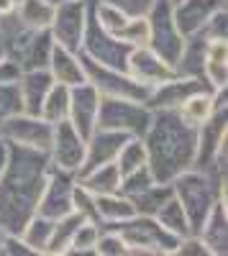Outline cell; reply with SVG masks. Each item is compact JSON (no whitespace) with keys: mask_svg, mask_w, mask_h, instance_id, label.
<instances>
[{"mask_svg":"<svg viewBox=\"0 0 228 256\" xmlns=\"http://www.w3.org/2000/svg\"><path fill=\"white\" fill-rule=\"evenodd\" d=\"M49 169L46 152L8 144V159L0 172V233H18L36 212Z\"/></svg>","mask_w":228,"mask_h":256,"instance_id":"obj_1","label":"cell"},{"mask_svg":"<svg viewBox=\"0 0 228 256\" xmlns=\"http://www.w3.org/2000/svg\"><path fill=\"white\" fill-rule=\"evenodd\" d=\"M141 141L146 148V166L156 182H172L195 164L198 128L177 110H152L149 128Z\"/></svg>","mask_w":228,"mask_h":256,"instance_id":"obj_2","label":"cell"},{"mask_svg":"<svg viewBox=\"0 0 228 256\" xmlns=\"http://www.w3.org/2000/svg\"><path fill=\"white\" fill-rule=\"evenodd\" d=\"M170 184H172L174 198L180 200V205L184 210V216L190 220L192 233L200 228V223L213 210V205L218 200H226V190H228V180H220L216 172L195 169V166L177 174Z\"/></svg>","mask_w":228,"mask_h":256,"instance_id":"obj_3","label":"cell"},{"mask_svg":"<svg viewBox=\"0 0 228 256\" xmlns=\"http://www.w3.org/2000/svg\"><path fill=\"white\" fill-rule=\"evenodd\" d=\"M102 228H113L120 233V238L128 246V256H172L180 241L174 233L162 228L154 216H138V212L123 223Z\"/></svg>","mask_w":228,"mask_h":256,"instance_id":"obj_4","label":"cell"},{"mask_svg":"<svg viewBox=\"0 0 228 256\" xmlns=\"http://www.w3.org/2000/svg\"><path fill=\"white\" fill-rule=\"evenodd\" d=\"M152 108L141 100L128 98H102L100 95V108H98V128H110L120 131L126 136L141 138L149 128Z\"/></svg>","mask_w":228,"mask_h":256,"instance_id":"obj_5","label":"cell"},{"mask_svg":"<svg viewBox=\"0 0 228 256\" xmlns=\"http://www.w3.org/2000/svg\"><path fill=\"white\" fill-rule=\"evenodd\" d=\"M172 0H154L152 8L146 10V24H149V41L146 46L159 54L167 64H174L182 44H184V36L180 34L177 24H174V10H172Z\"/></svg>","mask_w":228,"mask_h":256,"instance_id":"obj_6","label":"cell"},{"mask_svg":"<svg viewBox=\"0 0 228 256\" xmlns=\"http://www.w3.org/2000/svg\"><path fill=\"white\" fill-rule=\"evenodd\" d=\"M82 56V54H80ZM82 67H85V80L102 95V98H128V100H149V88L146 84L136 82L126 70H116V67H106L98 64L88 56H82Z\"/></svg>","mask_w":228,"mask_h":256,"instance_id":"obj_7","label":"cell"},{"mask_svg":"<svg viewBox=\"0 0 228 256\" xmlns=\"http://www.w3.org/2000/svg\"><path fill=\"white\" fill-rule=\"evenodd\" d=\"M134 46L123 44V41L113 34H108L106 28H100V24L95 20L92 10L88 8V26L82 34V44H80V54L88 56L98 64L106 67H116V70H126V62Z\"/></svg>","mask_w":228,"mask_h":256,"instance_id":"obj_8","label":"cell"},{"mask_svg":"<svg viewBox=\"0 0 228 256\" xmlns=\"http://www.w3.org/2000/svg\"><path fill=\"white\" fill-rule=\"evenodd\" d=\"M88 8L90 0H59V3H54V18L49 24L54 44L80 52L82 34L88 26Z\"/></svg>","mask_w":228,"mask_h":256,"instance_id":"obj_9","label":"cell"},{"mask_svg":"<svg viewBox=\"0 0 228 256\" xmlns=\"http://www.w3.org/2000/svg\"><path fill=\"white\" fill-rule=\"evenodd\" d=\"M85 136H82L77 128L64 118L54 123V134H52V144H49V162L56 169H64V172H80L82 162H85Z\"/></svg>","mask_w":228,"mask_h":256,"instance_id":"obj_10","label":"cell"},{"mask_svg":"<svg viewBox=\"0 0 228 256\" xmlns=\"http://www.w3.org/2000/svg\"><path fill=\"white\" fill-rule=\"evenodd\" d=\"M52 134H54V126L41 116H31V113H16L6 123H0V136L8 144L38 148V152H49Z\"/></svg>","mask_w":228,"mask_h":256,"instance_id":"obj_11","label":"cell"},{"mask_svg":"<svg viewBox=\"0 0 228 256\" xmlns=\"http://www.w3.org/2000/svg\"><path fill=\"white\" fill-rule=\"evenodd\" d=\"M74 184H77V174L74 172H64V169L52 166L49 174H46V182H44V190H41V195H38L36 212H41V216H46L52 220L72 212Z\"/></svg>","mask_w":228,"mask_h":256,"instance_id":"obj_12","label":"cell"},{"mask_svg":"<svg viewBox=\"0 0 228 256\" xmlns=\"http://www.w3.org/2000/svg\"><path fill=\"white\" fill-rule=\"evenodd\" d=\"M226 144H228V108H220L202 126H198V152H195L192 166L213 172V162L220 152V146H226Z\"/></svg>","mask_w":228,"mask_h":256,"instance_id":"obj_13","label":"cell"},{"mask_svg":"<svg viewBox=\"0 0 228 256\" xmlns=\"http://www.w3.org/2000/svg\"><path fill=\"white\" fill-rule=\"evenodd\" d=\"M200 90H216L208 84V80H198V77H170L162 84L152 88L146 105L152 110H177L180 105L188 100L190 95L200 92Z\"/></svg>","mask_w":228,"mask_h":256,"instance_id":"obj_14","label":"cell"},{"mask_svg":"<svg viewBox=\"0 0 228 256\" xmlns=\"http://www.w3.org/2000/svg\"><path fill=\"white\" fill-rule=\"evenodd\" d=\"M98 108H100V92L85 80L70 88V110L67 120L77 128L82 136H90L98 128Z\"/></svg>","mask_w":228,"mask_h":256,"instance_id":"obj_15","label":"cell"},{"mask_svg":"<svg viewBox=\"0 0 228 256\" xmlns=\"http://www.w3.org/2000/svg\"><path fill=\"white\" fill-rule=\"evenodd\" d=\"M126 72L141 82L146 84V88H156V84H162L164 80L174 77V70L172 64H167L159 54H154L149 46H134L131 54H128V62H126Z\"/></svg>","mask_w":228,"mask_h":256,"instance_id":"obj_16","label":"cell"},{"mask_svg":"<svg viewBox=\"0 0 228 256\" xmlns=\"http://www.w3.org/2000/svg\"><path fill=\"white\" fill-rule=\"evenodd\" d=\"M131 136L120 134V131H110V128H95V131L88 136L85 141V162H82L80 172H88V169H95L100 164H110L116 162L120 146L126 144ZM77 172V174H80Z\"/></svg>","mask_w":228,"mask_h":256,"instance_id":"obj_17","label":"cell"},{"mask_svg":"<svg viewBox=\"0 0 228 256\" xmlns=\"http://www.w3.org/2000/svg\"><path fill=\"white\" fill-rule=\"evenodd\" d=\"M220 8H228L226 0H177L172 6L174 24L184 38L200 34V28L208 24V18Z\"/></svg>","mask_w":228,"mask_h":256,"instance_id":"obj_18","label":"cell"},{"mask_svg":"<svg viewBox=\"0 0 228 256\" xmlns=\"http://www.w3.org/2000/svg\"><path fill=\"white\" fill-rule=\"evenodd\" d=\"M195 233L208 246L210 256H226L228 254V202L218 200Z\"/></svg>","mask_w":228,"mask_h":256,"instance_id":"obj_19","label":"cell"},{"mask_svg":"<svg viewBox=\"0 0 228 256\" xmlns=\"http://www.w3.org/2000/svg\"><path fill=\"white\" fill-rule=\"evenodd\" d=\"M18 92H20V105L24 113L38 116L41 102H44L46 92L52 90L54 77L49 74V70H24L18 74Z\"/></svg>","mask_w":228,"mask_h":256,"instance_id":"obj_20","label":"cell"},{"mask_svg":"<svg viewBox=\"0 0 228 256\" xmlns=\"http://www.w3.org/2000/svg\"><path fill=\"white\" fill-rule=\"evenodd\" d=\"M46 70L54 77V82L67 84V88H74V84L85 82V67H82L80 52L64 49V46H59V44H54V49H52Z\"/></svg>","mask_w":228,"mask_h":256,"instance_id":"obj_21","label":"cell"},{"mask_svg":"<svg viewBox=\"0 0 228 256\" xmlns=\"http://www.w3.org/2000/svg\"><path fill=\"white\" fill-rule=\"evenodd\" d=\"M202 74L210 88H228V38H210L205 44Z\"/></svg>","mask_w":228,"mask_h":256,"instance_id":"obj_22","label":"cell"},{"mask_svg":"<svg viewBox=\"0 0 228 256\" xmlns=\"http://www.w3.org/2000/svg\"><path fill=\"white\" fill-rule=\"evenodd\" d=\"M205 44H208V38L200 36V34L184 38L182 52H180L177 62L172 64V70H174V74H177V77H198V80H205V74H202Z\"/></svg>","mask_w":228,"mask_h":256,"instance_id":"obj_23","label":"cell"},{"mask_svg":"<svg viewBox=\"0 0 228 256\" xmlns=\"http://www.w3.org/2000/svg\"><path fill=\"white\" fill-rule=\"evenodd\" d=\"M95 210H98V226H116L136 216L134 202L123 198L120 192H108V195H95Z\"/></svg>","mask_w":228,"mask_h":256,"instance_id":"obj_24","label":"cell"},{"mask_svg":"<svg viewBox=\"0 0 228 256\" xmlns=\"http://www.w3.org/2000/svg\"><path fill=\"white\" fill-rule=\"evenodd\" d=\"M77 182L88 192H92V195H108V192H118L120 172H118L116 162H110V164H100L95 169H88V172H80Z\"/></svg>","mask_w":228,"mask_h":256,"instance_id":"obj_25","label":"cell"},{"mask_svg":"<svg viewBox=\"0 0 228 256\" xmlns=\"http://www.w3.org/2000/svg\"><path fill=\"white\" fill-rule=\"evenodd\" d=\"M52 230H54V220L46 218V216H41V212H34V216L26 220V226L18 230V236L34 254H46Z\"/></svg>","mask_w":228,"mask_h":256,"instance_id":"obj_26","label":"cell"},{"mask_svg":"<svg viewBox=\"0 0 228 256\" xmlns=\"http://www.w3.org/2000/svg\"><path fill=\"white\" fill-rule=\"evenodd\" d=\"M85 220L80 216V212H67V216H62L54 220V230H52V238H49V246H46V254L52 256H67L70 251V244H72V236L74 230L80 228V223Z\"/></svg>","mask_w":228,"mask_h":256,"instance_id":"obj_27","label":"cell"},{"mask_svg":"<svg viewBox=\"0 0 228 256\" xmlns=\"http://www.w3.org/2000/svg\"><path fill=\"white\" fill-rule=\"evenodd\" d=\"M16 16L24 20L28 28H49L54 18V3L52 0H18L16 3Z\"/></svg>","mask_w":228,"mask_h":256,"instance_id":"obj_28","label":"cell"},{"mask_svg":"<svg viewBox=\"0 0 228 256\" xmlns=\"http://www.w3.org/2000/svg\"><path fill=\"white\" fill-rule=\"evenodd\" d=\"M52 49H54V38H52L49 28L36 31L28 49H26V54H24V59H20V72L24 70H46Z\"/></svg>","mask_w":228,"mask_h":256,"instance_id":"obj_29","label":"cell"},{"mask_svg":"<svg viewBox=\"0 0 228 256\" xmlns=\"http://www.w3.org/2000/svg\"><path fill=\"white\" fill-rule=\"evenodd\" d=\"M177 113L188 120L190 126H202L205 120H208L213 113H216V105H213V90H200L195 95H190L188 100H184Z\"/></svg>","mask_w":228,"mask_h":256,"instance_id":"obj_30","label":"cell"},{"mask_svg":"<svg viewBox=\"0 0 228 256\" xmlns=\"http://www.w3.org/2000/svg\"><path fill=\"white\" fill-rule=\"evenodd\" d=\"M154 218H156V223H159L162 228H167L170 233H174L177 238L192 233L190 220H188V216H184V210H182V205H180V200H177L174 195L154 212Z\"/></svg>","mask_w":228,"mask_h":256,"instance_id":"obj_31","label":"cell"},{"mask_svg":"<svg viewBox=\"0 0 228 256\" xmlns=\"http://www.w3.org/2000/svg\"><path fill=\"white\" fill-rule=\"evenodd\" d=\"M172 195H174V192H172L170 182H154L144 192H138L136 198H131V202H134V210L138 212V216H154V212L167 202Z\"/></svg>","mask_w":228,"mask_h":256,"instance_id":"obj_32","label":"cell"},{"mask_svg":"<svg viewBox=\"0 0 228 256\" xmlns=\"http://www.w3.org/2000/svg\"><path fill=\"white\" fill-rule=\"evenodd\" d=\"M67 110H70V88H67V84L54 82L52 90H49L46 98H44V102H41L38 116L54 126V123H59V120L67 118Z\"/></svg>","mask_w":228,"mask_h":256,"instance_id":"obj_33","label":"cell"},{"mask_svg":"<svg viewBox=\"0 0 228 256\" xmlns=\"http://www.w3.org/2000/svg\"><path fill=\"white\" fill-rule=\"evenodd\" d=\"M116 166H118L120 177L136 172V169H141V166H146V148H144V141L131 136L126 144L120 146V152L116 156Z\"/></svg>","mask_w":228,"mask_h":256,"instance_id":"obj_34","label":"cell"},{"mask_svg":"<svg viewBox=\"0 0 228 256\" xmlns=\"http://www.w3.org/2000/svg\"><path fill=\"white\" fill-rule=\"evenodd\" d=\"M98 236H100V226L92 223V220H82L80 228L74 230V236H72V244H70V251H67V254H72V256L95 254Z\"/></svg>","mask_w":228,"mask_h":256,"instance_id":"obj_35","label":"cell"},{"mask_svg":"<svg viewBox=\"0 0 228 256\" xmlns=\"http://www.w3.org/2000/svg\"><path fill=\"white\" fill-rule=\"evenodd\" d=\"M16 113H24L20 105V92H18V82H0V123H6Z\"/></svg>","mask_w":228,"mask_h":256,"instance_id":"obj_36","label":"cell"},{"mask_svg":"<svg viewBox=\"0 0 228 256\" xmlns=\"http://www.w3.org/2000/svg\"><path fill=\"white\" fill-rule=\"evenodd\" d=\"M95 256H128V246L120 238V233L113 228H100L95 244Z\"/></svg>","mask_w":228,"mask_h":256,"instance_id":"obj_37","label":"cell"},{"mask_svg":"<svg viewBox=\"0 0 228 256\" xmlns=\"http://www.w3.org/2000/svg\"><path fill=\"white\" fill-rule=\"evenodd\" d=\"M156 180L152 177V172H149V166H141V169H136V172H131V174H123L120 177V187H118V192L123 198H136L138 192H144L149 184H154Z\"/></svg>","mask_w":228,"mask_h":256,"instance_id":"obj_38","label":"cell"},{"mask_svg":"<svg viewBox=\"0 0 228 256\" xmlns=\"http://www.w3.org/2000/svg\"><path fill=\"white\" fill-rule=\"evenodd\" d=\"M118 38L123 41V44H128V46H146V41H149V24H146V18H144V16H131L128 24L120 28Z\"/></svg>","mask_w":228,"mask_h":256,"instance_id":"obj_39","label":"cell"},{"mask_svg":"<svg viewBox=\"0 0 228 256\" xmlns=\"http://www.w3.org/2000/svg\"><path fill=\"white\" fill-rule=\"evenodd\" d=\"M72 210L80 212L85 220H92L98 223V210H95V195L92 192H88L85 187H82L80 182L74 184V192H72Z\"/></svg>","mask_w":228,"mask_h":256,"instance_id":"obj_40","label":"cell"},{"mask_svg":"<svg viewBox=\"0 0 228 256\" xmlns=\"http://www.w3.org/2000/svg\"><path fill=\"white\" fill-rule=\"evenodd\" d=\"M200 36H205L208 41L210 38H228V8L216 10L208 18V24L200 28Z\"/></svg>","mask_w":228,"mask_h":256,"instance_id":"obj_41","label":"cell"},{"mask_svg":"<svg viewBox=\"0 0 228 256\" xmlns=\"http://www.w3.org/2000/svg\"><path fill=\"white\" fill-rule=\"evenodd\" d=\"M172 256H210V251L202 244V238L198 233H188V236H182L177 241V248H174Z\"/></svg>","mask_w":228,"mask_h":256,"instance_id":"obj_42","label":"cell"},{"mask_svg":"<svg viewBox=\"0 0 228 256\" xmlns=\"http://www.w3.org/2000/svg\"><path fill=\"white\" fill-rule=\"evenodd\" d=\"M0 254L3 256H36L24 241H20L18 233H3V236H0Z\"/></svg>","mask_w":228,"mask_h":256,"instance_id":"obj_43","label":"cell"},{"mask_svg":"<svg viewBox=\"0 0 228 256\" xmlns=\"http://www.w3.org/2000/svg\"><path fill=\"white\" fill-rule=\"evenodd\" d=\"M108 6H116L118 10H123L126 16H146V10L152 8L154 0H102Z\"/></svg>","mask_w":228,"mask_h":256,"instance_id":"obj_44","label":"cell"},{"mask_svg":"<svg viewBox=\"0 0 228 256\" xmlns=\"http://www.w3.org/2000/svg\"><path fill=\"white\" fill-rule=\"evenodd\" d=\"M6 159H8V141L0 136V172H3V166H6Z\"/></svg>","mask_w":228,"mask_h":256,"instance_id":"obj_45","label":"cell"},{"mask_svg":"<svg viewBox=\"0 0 228 256\" xmlns=\"http://www.w3.org/2000/svg\"><path fill=\"white\" fill-rule=\"evenodd\" d=\"M6 59V52H3V44H0V62H3Z\"/></svg>","mask_w":228,"mask_h":256,"instance_id":"obj_46","label":"cell"},{"mask_svg":"<svg viewBox=\"0 0 228 256\" xmlns=\"http://www.w3.org/2000/svg\"><path fill=\"white\" fill-rule=\"evenodd\" d=\"M52 3H59V0H52Z\"/></svg>","mask_w":228,"mask_h":256,"instance_id":"obj_47","label":"cell"},{"mask_svg":"<svg viewBox=\"0 0 228 256\" xmlns=\"http://www.w3.org/2000/svg\"><path fill=\"white\" fill-rule=\"evenodd\" d=\"M172 3H177V0H172Z\"/></svg>","mask_w":228,"mask_h":256,"instance_id":"obj_48","label":"cell"},{"mask_svg":"<svg viewBox=\"0 0 228 256\" xmlns=\"http://www.w3.org/2000/svg\"><path fill=\"white\" fill-rule=\"evenodd\" d=\"M0 236H3V233H0Z\"/></svg>","mask_w":228,"mask_h":256,"instance_id":"obj_49","label":"cell"}]
</instances>
